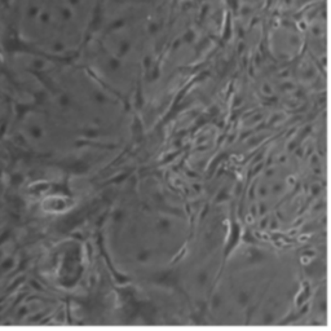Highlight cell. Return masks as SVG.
Returning <instances> with one entry per match:
<instances>
[{
  "mask_svg": "<svg viewBox=\"0 0 331 331\" xmlns=\"http://www.w3.org/2000/svg\"><path fill=\"white\" fill-rule=\"evenodd\" d=\"M172 0H101L83 65L119 96L140 82L162 41Z\"/></svg>",
  "mask_w": 331,
  "mask_h": 331,
  "instance_id": "6da1fadb",
  "label": "cell"
},
{
  "mask_svg": "<svg viewBox=\"0 0 331 331\" xmlns=\"http://www.w3.org/2000/svg\"><path fill=\"white\" fill-rule=\"evenodd\" d=\"M101 0H35L40 33L63 56H79L96 21Z\"/></svg>",
  "mask_w": 331,
  "mask_h": 331,
  "instance_id": "7a4b0ae2",
  "label": "cell"
}]
</instances>
